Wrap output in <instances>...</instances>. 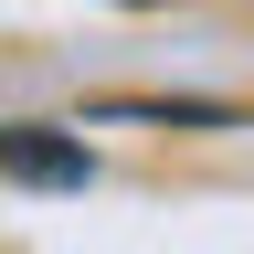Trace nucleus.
<instances>
[{
	"label": "nucleus",
	"mask_w": 254,
	"mask_h": 254,
	"mask_svg": "<svg viewBox=\"0 0 254 254\" xmlns=\"http://www.w3.org/2000/svg\"><path fill=\"white\" fill-rule=\"evenodd\" d=\"M0 180H21V190H85L95 148L74 127H0Z\"/></svg>",
	"instance_id": "1"
},
{
	"label": "nucleus",
	"mask_w": 254,
	"mask_h": 254,
	"mask_svg": "<svg viewBox=\"0 0 254 254\" xmlns=\"http://www.w3.org/2000/svg\"><path fill=\"white\" fill-rule=\"evenodd\" d=\"M117 117H148V127H244L233 106H190V95H127Z\"/></svg>",
	"instance_id": "2"
},
{
	"label": "nucleus",
	"mask_w": 254,
	"mask_h": 254,
	"mask_svg": "<svg viewBox=\"0 0 254 254\" xmlns=\"http://www.w3.org/2000/svg\"><path fill=\"white\" fill-rule=\"evenodd\" d=\"M127 11H148V0H127Z\"/></svg>",
	"instance_id": "3"
}]
</instances>
